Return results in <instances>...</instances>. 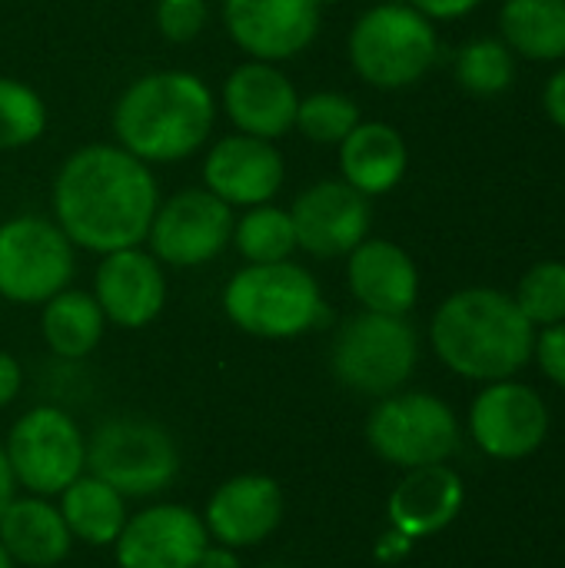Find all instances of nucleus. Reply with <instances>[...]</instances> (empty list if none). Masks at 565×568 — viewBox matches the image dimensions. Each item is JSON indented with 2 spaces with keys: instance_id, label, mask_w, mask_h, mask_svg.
Instances as JSON below:
<instances>
[{
  "instance_id": "e433bc0d",
  "label": "nucleus",
  "mask_w": 565,
  "mask_h": 568,
  "mask_svg": "<svg viewBox=\"0 0 565 568\" xmlns=\"http://www.w3.org/2000/svg\"><path fill=\"white\" fill-rule=\"evenodd\" d=\"M196 568H243V562H240V552L236 549L220 546V542H210L203 549V556L196 559Z\"/></svg>"
},
{
  "instance_id": "7c9ffc66",
  "label": "nucleus",
  "mask_w": 565,
  "mask_h": 568,
  "mask_svg": "<svg viewBox=\"0 0 565 568\" xmlns=\"http://www.w3.org/2000/svg\"><path fill=\"white\" fill-rule=\"evenodd\" d=\"M516 306L523 310V316L543 329V326H556L565 320V263L563 260H539L533 263L516 290H513Z\"/></svg>"
},
{
  "instance_id": "423d86ee",
  "label": "nucleus",
  "mask_w": 565,
  "mask_h": 568,
  "mask_svg": "<svg viewBox=\"0 0 565 568\" xmlns=\"http://www.w3.org/2000/svg\"><path fill=\"white\" fill-rule=\"evenodd\" d=\"M420 363V336L406 316L360 310L350 316L330 346V369L340 386L356 396L383 399L400 393Z\"/></svg>"
},
{
  "instance_id": "39448f33",
  "label": "nucleus",
  "mask_w": 565,
  "mask_h": 568,
  "mask_svg": "<svg viewBox=\"0 0 565 568\" xmlns=\"http://www.w3.org/2000/svg\"><path fill=\"white\" fill-rule=\"evenodd\" d=\"M346 53L363 83L376 90H406L436 67L440 33L436 23L406 0H386L353 20Z\"/></svg>"
},
{
  "instance_id": "5701e85b",
  "label": "nucleus",
  "mask_w": 565,
  "mask_h": 568,
  "mask_svg": "<svg viewBox=\"0 0 565 568\" xmlns=\"http://www.w3.org/2000/svg\"><path fill=\"white\" fill-rule=\"evenodd\" d=\"M0 546L23 568H57L73 549V536L53 499L13 496L0 516Z\"/></svg>"
},
{
  "instance_id": "c756f323",
  "label": "nucleus",
  "mask_w": 565,
  "mask_h": 568,
  "mask_svg": "<svg viewBox=\"0 0 565 568\" xmlns=\"http://www.w3.org/2000/svg\"><path fill=\"white\" fill-rule=\"evenodd\" d=\"M43 130H47L43 97L17 77H0V150L30 146L43 136Z\"/></svg>"
},
{
  "instance_id": "b1692460",
  "label": "nucleus",
  "mask_w": 565,
  "mask_h": 568,
  "mask_svg": "<svg viewBox=\"0 0 565 568\" xmlns=\"http://www.w3.org/2000/svg\"><path fill=\"white\" fill-rule=\"evenodd\" d=\"M57 509H60L73 542H83L90 549L113 546L127 526V516H130L127 499L113 486H107L103 479H97L90 473L73 479L57 496Z\"/></svg>"
},
{
  "instance_id": "1a4fd4ad",
  "label": "nucleus",
  "mask_w": 565,
  "mask_h": 568,
  "mask_svg": "<svg viewBox=\"0 0 565 568\" xmlns=\"http://www.w3.org/2000/svg\"><path fill=\"white\" fill-rule=\"evenodd\" d=\"M370 449L400 469L446 463L460 449V419L433 393L383 396L366 419Z\"/></svg>"
},
{
  "instance_id": "2f4dec72",
  "label": "nucleus",
  "mask_w": 565,
  "mask_h": 568,
  "mask_svg": "<svg viewBox=\"0 0 565 568\" xmlns=\"http://www.w3.org/2000/svg\"><path fill=\"white\" fill-rule=\"evenodd\" d=\"M153 23L160 37H167L170 43H190L206 30L210 3L206 0H157Z\"/></svg>"
},
{
  "instance_id": "9b49d317",
  "label": "nucleus",
  "mask_w": 565,
  "mask_h": 568,
  "mask_svg": "<svg viewBox=\"0 0 565 568\" xmlns=\"http://www.w3.org/2000/svg\"><path fill=\"white\" fill-rule=\"evenodd\" d=\"M233 220L236 213L206 186H190L160 200L143 243L163 266L196 270L230 246Z\"/></svg>"
},
{
  "instance_id": "473e14b6",
  "label": "nucleus",
  "mask_w": 565,
  "mask_h": 568,
  "mask_svg": "<svg viewBox=\"0 0 565 568\" xmlns=\"http://www.w3.org/2000/svg\"><path fill=\"white\" fill-rule=\"evenodd\" d=\"M533 359L539 363V369H543V376L549 383H556L559 389H565V320L556 323V326L536 329Z\"/></svg>"
},
{
  "instance_id": "ea45409f",
  "label": "nucleus",
  "mask_w": 565,
  "mask_h": 568,
  "mask_svg": "<svg viewBox=\"0 0 565 568\" xmlns=\"http://www.w3.org/2000/svg\"><path fill=\"white\" fill-rule=\"evenodd\" d=\"M0 568H17L13 566V559L7 556V549H3V546H0Z\"/></svg>"
},
{
  "instance_id": "f3484780",
  "label": "nucleus",
  "mask_w": 565,
  "mask_h": 568,
  "mask_svg": "<svg viewBox=\"0 0 565 568\" xmlns=\"http://www.w3.org/2000/svg\"><path fill=\"white\" fill-rule=\"evenodd\" d=\"M90 293L110 326L143 329L167 306V273L163 263L143 246L113 250L100 256Z\"/></svg>"
},
{
  "instance_id": "c9c22d12",
  "label": "nucleus",
  "mask_w": 565,
  "mask_h": 568,
  "mask_svg": "<svg viewBox=\"0 0 565 568\" xmlns=\"http://www.w3.org/2000/svg\"><path fill=\"white\" fill-rule=\"evenodd\" d=\"M20 389H23V369L17 356L0 349V409H7L20 396Z\"/></svg>"
},
{
  "instance_id": "f257e3e1",
  "label": "nucleus",
  "mask_w": 565,
  "mask_h": 568,
  "mask_svg": "<svg viewBox=\"0 0 565 568\" xmlns=\"http://www.w3.org/2000/svg\"><path fill=\"white\" fill-rule=\"evenodd\" d=\"M50 206L53 223L77 250L103 256L147 240L160 186L150 163L123 146L87 143L60 163Z\"/></svg>"
},
{
  "instance_id": "37998d69",
  "label": "nucleus",
  "mask_w": 565,
  "mask_h": 568,
  "mask_svg": "<svg viewBox=\"0 0 565 568\" xmlns=\"http://www.w3.org/2000/svg\"><path fill=\"white\" fill-rule=\"evenodd\" d=\"M57 568H60V566H57Z\"/></svg>"
},
{
  "instance_id": "ddd939ff",
  "label": "nucleus",
  "mask_w": 565,
  "mask_h": 568,
  "mask_svg": "<svg viewBox=\"0 0 565 568\" xmlns=\"http://www.w3.org/2000/svg\"><path fill=\"white\" fill-rule=\"evenodd\" d=\"M320 0H223L230 40L253 60L283 63L306 53L320 33Z\"/></svg>"
},
{
  "instance_id": "dca6fc26",
  "label": "nucleus",
  "mask_w": 565,
  "mask_h": 568,
  "mask_svg": "<svg viewBox=\"0 0 565 568\" xmlns=\"http://www.w3.org/2000/svg\"><path fill=\"white\" fill-rule=\"evenodd\" d=\"M200 176L203 186L230 210H250L270 203L283 190L286 166L273 140L226 133L206 150Z\"/></svg>"
},
{
  "instance_id": "aec40b11",
  "label": "nucleus",
  "mask_w": 565,
  "mask_h": 568,
  "mask_svg": "<svg viewBox=\"0 0 565 568\" xmlns=\"http://www.w3.org/2000/svg\"><path fill=\"white\" fill-rule=\"evenodd\" d=\"M346 286L366 313L410 316L420 300V266L400 243L366 236L346 256Z\"/></svg>"
},
{
  "instance_id": "393cba45",
  "label": "nucleus",
  "mask_w": 565,
  "mask_h": 568,
  "mask_svg": "<svg viewBox=\"0 0 565 568\" xmlns=\"http://www.w3.org/2000/svg\"><path fill=\"white\" fill-rule=\"evenodd\" d=\"M500 40L529 63L565 60V0H503Z\"/></svg>"
},
{
  "instance_id": "79ce46f5",
  "label": "nucleus",
  "mask_w": 565,
  "mask_h": 568,
  "mask_svg": "<svg viewBox=\"0 0 565 568\" xmlns=\"http://www.w3.org/2000/svg\"><path fill=\"white\" fill-rule=\"evenodd\" d=\"M263 568H290V566H263Z\"/></svg>"
},
{
  "instance_id": "f704fd0d",
  "label": "nucleus",
  "mask_w": 565,
  "mask_h": 568,
  "mask_svg": "<svg viewBox=\"0 0 565 568\" xmlns=\"http://www.w3.org/2000/svg\"><path fill=\"white\" fill-rule=\"evenodd\" d=\"M543 110H546L549 123H553L559 133H565V63L559 70L549 73V80H546V87H543Z\"/></svg>"
},
{
  "instance_id": "cd10ccee",
  "label": "nucleus",
  "mask_w": 565,
  "mask_h": 568,
  "mask_svg": "<svg viewBox=\"0 0 565 568\" xmlns=\"http://www.w3.org/2000/svg\"><path fill=\"white\" fill-rule=\"evenodd\" d=\"M453 77L470 97H500L516 80V53L500 37H476L456 50Z\"/></svg>"
},
{
  "instance_id": "4c0bfd02",
  "label": "nucleus",
  "mask_w": 565,
  "mask_h": 568,
  "mask_svg": "<svg viewBox=\"0 0 565 568\" xmlns=\"http://www.w3.org/2000/svg\"><path fill=\"white\" fill-rule=\"evenodd\" d=\"M410 549H413V539L403 536V532H396V529H390V532L380 539V546H376V559H380V562H396V559L410 556Z\"/></svg>"
},
{
  "instance_id": "c85d7f7f",
  "label": "nucleus",
  "mask_w": 565,
  "mask_h": 568,
  "mask_svg": "<svg viewBox=\"0 0 565 568\" xmlns=\"http://www.w3.org/2000/svg\"><path fill=\"white\" fill-rule=\"evenodd\" d=\"M360 120H363L360 103L350 93L316 90L310 97H300L293 130H300L316 146H340Z\"/></svg>"
},
{
  "instance_id": "f03ea898",
  "label": "nucleus",
  "mask_w": 565,
  "mask_h": 568,
  "mask_svg": "<svg viewBox=\"0 0 565 568\" xmlns=\"http://www.w3.org/2000/svg\"><path fill=\"white\" fill-rule=\"evenodd\" d=\"M216 97L200 73L150 70L123 87L110 110L117 146L143 163H180L213 133Z\"/></svg>"
},
{
  "instance_id": "a19ab883",
  "label": "nucleus",
  "mask_w": 565,
  "mask_h": 568,
  "mask_svg": "<svg viewBox=\"0 0 565 568\" xmlns=\"http://www.w3.org/2000/svg\"><path fill=\"white\" fill-rule=\"evenodd\" d=\"M320 3H323V10H326V7H333V3H340V0H320Z\"/></svg>"
},
{
  "instance_id": "9d476101",
  "label": "nucleus",
  "mask_w": 565,
  "mask_h": 568,
  "mask_svg": "<svg viewBox=\"0 0 565 568\" xmlns=\"http://www.w3.org/2000/svg\"><path fill=\"white\" fill-rule=\"evenodd\" d=\"M73 270L77 246L53 220L20 213L0 223V300L43 306L70 286Z\"/></svg>"
},
{
  "instance_id": "bb28decb",
  "label": "nucleus",
  "mask_w": 565,
  "mask_h": 568,
  "mask_svg": "<svg viewBox=\"0 0 565 568\" xmlns=\"http://www.w3.org/2000/svg\"><path fill=\"white\" fill-rule=\"evenodd\" d=\"M230 246L243 256V263H283L296 253V230L290 220V210L260 203L243 210L233 220Z\"/></svg>"
},
{
  "instance_id": "4468645a",
  "label": "nucleus",
  "mask_w": 565,
  "mask_h": 568,
  "mask_svg": "<svg viewBox=\"0 0 565 568\" xmlns=\"http://www.w3.org/2000/svg\"><path fill=\"white\" fill-rule=\"evenodd\" d=\"M470 433L493 459H526L549 436V409L533 386L516 379L486 383V389L473 399Z\"/></svg>"
},
{
  "instance_id": "a878e982",
  "label": "nucleus",
  "mask_w": 565,
  "mask_h": 568,
  "mask_svg": "<svg viewBox=\"0 0 565 568\" xmlns=\"http://www.w3.org/2000/svg\"><path fill=\"white\" fill-rule=\"evenodd\" d=\"M40 333L57 359H87L107 333V316L93 293L67 286L43 303Z\"/></svg>"
},
{
  "instance_id": "72a5a7b5",
  "label": "nucleus",
  "mask_w": 565,
  "mask_h": 568,
  "mask_svg": "<svg viewBox=\"0 0 565 568\" xmlns=\"http://www.w3.org/2000/svg\"><path fill=\"white\" fill-rule=\"evenodd\" d=\"M413 10H420L423 17H430L433 23L440 20H463L473 10L483 7V0H406Z\"/></svg>"
},
{
  "instance_id": "6e6552de",
  "label": "nucleus",
  "mask_w": 565,
  "mask_h": 568,
  "mask_svg": "<svg viewBox=\"0 0 565 568\" xmlns=\"http://www.w3.org/2000/svg\"><path fill=\"white\" fill-rule=\"evenodd\" d=\"M13 483L30 496L57 499L87 473V436L80 423L57 406H33L17 416L3 439Z\"/></svg>"
},
{
  "instance_id": "20e7f679",
  "label": "nucleus",
  "mask_w": 565,
  "mask_h": 568,
  "mask_svg": "<svg viewBox=\"0 0 565 568\" xmlns=\"http://www.w3.org/2000/svg\"><path fill=\"white\" fill-rule=\"evenodd\" d=\"M226 320L253 339H296L326 323L316 276L293 263H246L223 286Z\"/></svg>"
},
{
  "instance_id": "f8f14e48",
  "label": "nucleus",
  "mask_w": 565,
  "mask_h": 568,
  "mask_svg": "<svg viewBox=\"0 0 565 568\" xmlns=\"http://www.w3.org/2000/svg\"><path fill=\"white\" fill-rule=\"evenodd\" d=\"M290 220L296 230V250L316 260L350 256L373 226L370 196L353 190L346 180H316L310 183L290 206Z\"/></svg>"
},
{
  "instance_id": "412c9836",
  "label": "nucleus",
  "mask_w": 565,
  "mask_h": 568,
  "mask_svg": "<svg viewBox=\"0 0 565 568\" xmlns=\"http://www.w3.org/2000/svg\"><path fill=\"white\" fill-rule=\"evenodd\" d=\"M463 499H466L463 479L446 463L420 466V469H406V476L396 483L386 503V516L396 532L416 542L443 532L460 516Z\"/></svg>"
},
{
  "instance_id": "2eb2a0df",
  "label": "nucleus",
  "mask_w": 565,
  "mask_h": 568,
  "mask_svg": "<svg viewBox=\"0 0 565 568\" xmlns=\"http://www.w3.org/2000/svg\"><path fill=\"white\" fill-rule=\"evenodd\" d=\"M206 546L210 532L200 513L180 503H157L127 516L113 559L120 568H196Z\"/></svg>"
},
{
  "instance_id": "7ed1b4c3",
  "label": "nucleus",
  "mask_w": 565,
  "mask_h": 568,
  "mask_svg": "<svg viewBox=\"0 0 565 568\" xmlns=\"http://www.w3.org/2000/svg\"><path fill=\"white\" fill-rule=\"evenodd\" d=\"M430 343L450 373L473 383H500L533 359L536 326L523 316L513 293L466 286L436 306Z\"/></svg>"
},
{
  "instance_id": "58836bf2",
  "label": "nucleus",
  "mask_w": 565,
  "mask_h": 568,
  "mask_svg": "<svg viewBox=\"0 0 565 568\" xmlns=\"http://www.w3.org/2000/svg\"><path fill=\"white\" fill-rule=\"evenodd\" d=\"M13 496H17V483H13V473H10V463H7V453L0 443V516L13 503Z\"/></svg>"
},
{
  "instance_id": "6ab92c4d",
  "label": "nucleus",
  "mask_w": 565,
  "mask_h": 568,
  "mask_svg": "<svg viewBox=\"0 0 565 568\" xmlns=\"http://www.w3.org/2000/svg\"><path fill=\"white\" fill-rule=\"evenodd\" d=\"M283 489L263 473H243L213 489L203 509V526L210 542L230 549H253L266 542L283 523Z\"/></svg>"
},
{
  "instance_id": "a211bd4d",
  "label": "nucleus",
  "mask_w": 565,
  "mask_h": 568,
  "mask_svg": "<svg viewBox=\"0 0 565 568\" xmlns=\"http://www.w3.org/2000/svg\"><path fill=\"white\" fill-rule=\"evenodd\" d=\"M220 106L226 110L236 133H250L260 140H280L296 123L300 93L293 80L280 70V63L243 60L230 70L220 90Z\"/></svg>"
},
{
  "instance_id": "4be33fe9",
  "label": "nucleus",
  "mask_w": 565,
  "mask_h": 568,
  "mask_svg": "<svg viewBox=\"0 0 565 568\" xmlns=\"http://www.w3.org/2000/svg\"><path fill=\"white\" fill-rule=\"evenodd\" d=\"M336 160L340 180L373 200L393 193L403 183L410 170V146L393 123L360 120L336 146Z\"/></svg>"
},
{
  "instance_id": "0eeeda50",
  "label": "nucleus",
  "mask_w": 565,
  "mask_h": 568,
  "mask_svg": "<svg viewBox=\"0 0 565 568\" xmlns=\"http://www.w3.org/2000/svg\"><path fill=\"white\" fill-rule=\"evenodd\" d=\"M87 473L123 499H153L180 476V449L160 423L117 416L87 436Z\"/></svg>"
}]
</instances>
